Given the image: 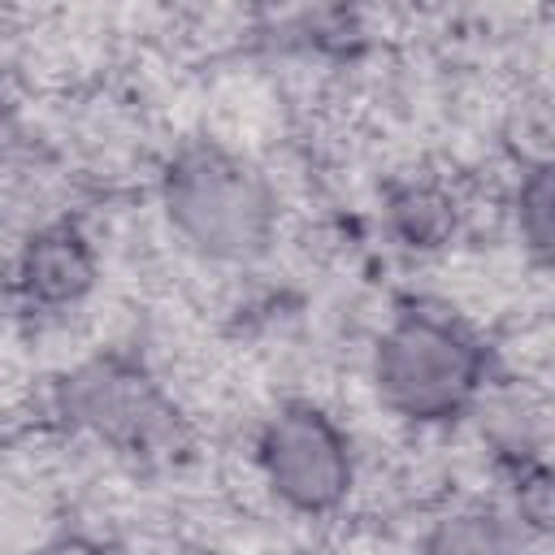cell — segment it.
<instances>
[{
  "mask_svg": "<svg viewBox=\"0 0 555 555\" xmlns=\"http://www.w3.org/2000/svg\"><path fill=\"white\" fill-rule=\"evenodd\" d=\"M260 468L295 512H330L351 490V442L312 403H286L260 429Z\"/></svg>",
  "mask_w": 555,
  "mask_h": 555,
  "instance_id": "obj_3",
  "label": "cell"
},
{
  "mask_svg": "<svg viewBox=\"0 0 555 555\" xmlns=\"http://www.w3.org/2000/svg\"><path fill=\"white\" fill-rule=\"evenodd\" d=\"M520 234L538 260L551 256V221H555V195H551V165H533L520 182Z\"/></svg>",
  "mask_w": 555,
  "mask_h": 555,
  "instance_id": "obj_8",
  "label": "cell"
},
{
  "mask_svg": "<svg viewBox=\"0 0 555 555\" xmlns=\"http://www.w3.org/2000/svg\"><path fill=\"white\" fill-rule=\"evenodd\" d=\"M516 499H520V520L525 525H533V529H546L551 525V477H546V468L520 473Z\"/></svg>",
  "mask_w": 555,
  "mask_h": 555,
  "instance_id": "obj_9",
  "label": "cell"
},
{
  "mask_svg": "<svg viewBox=\"0 0 555 555\" xmlns=\"http://www.w3.org/2000/svg\"><path fill=\"white\" fill-rule=\"evenodd\" d=\"M173 230L212 260H251L273 238V191L234 152L186 143L160 182Z\"/></svg>",
  "mask_w": 555,
  "mask_h": 555,
  "instance_id": "obj_1",
  "label": "cell"
},
{
  "mask_svg": "<svg viewBox=\"0 0 555 555\" xmlns=\"http://www.w3.org/2000/svg\"><path fill=\"white\" fill-rule=\"evenodd\" d=\"M373 377L382 399L412 421L460 416L486 377L477 338L438 312H403L377 343Z\"/></svg>",
  "mask_w": 555,
  "mask_h": 555,
  "instance_id": "obj_2",
  "label": "cell"
},
{
  "mask_svg": "<svg viewBox=\"0 0 555 555\" xmlns=\"http://www.w3.org/2000/svg\"><path fill=\"white\" fill-rule=\"evenodd\" d=\"M17 286L30 304L65 308L78 304L95 286V251L74 225H48L39 230L17 260Z\"/></svg>",
  "mask_w": 555,
  "mask_h": 555,
  "instance_id": "obj_5",
  "label": "cell"
},
{
  "mask_svg": "<svg viewBox=\"0 0 555 555\" xmlns=\"http://www.w3.org/2000/svg\"><path fill=\"white\" fill-rule=\"evenodd\" d=\"M525 533L499 512H455L425 538V555H520Z\"/></svg>",
  "mask_w": 555,
  "mask_h": 555,
  "instance_id": "obj_7",
  "label": "cell"
},
{
  "mask_svg": "<svg viewBox=\"0 0 555 555\" xmlns=\"http://www.w3.org/2000/svg\"><path fill=\"white\" fill-rule=\"evenodd\" d=\"M35 555H104L95 542H87V538H78V533H69V538H56V542H48V546H39Z\"/></svg>",
  "mask_w": 555,
  "mask_h": 555,
  "instance_id": "obj_10",
  "label": "cell"
},
{
  "mask_svg": "<svg viewBox=\"0 0 555 555\" xmlns=\"http://www.w3.org/2000/svg\"><path fill=\"white\" fill-rule=\"evenodd\" d=\"M61 408L74 425L121 451H152L173 429V408L126 356H100L74 369L61 382Z\"/></svg>",
  "mask_w": 555,
  "mask_h": 555,
  "instance_id": "obj_4",
  "label": "cell"
},
{
  "mask_svg": "<svg viewBox=\"0 0 555 555\" xmlns=\"http://www.w3.org/2000/svg\"><path fill=\"white\" fill-rule=\"evenodd\" d=\"M460 225V208H455V195L429 178L421 182H399L390 195H386V230L412 247V251H434L442 243H451Z\"/></svg>",
  "mask_w": 555,
  "mask_h": 555,
  "instance_id": "obj_6",
  "label": "cell"
}]
</instances>
